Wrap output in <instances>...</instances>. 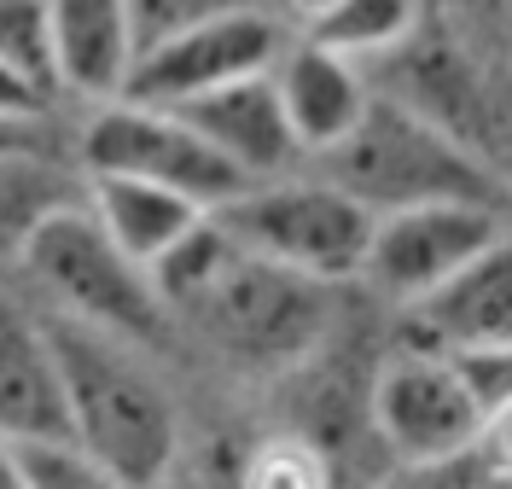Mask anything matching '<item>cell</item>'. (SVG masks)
<instances>
[{
	"instance_id": "22",
	"label": "cell",
	"mask_w": 512,
	"mask_h": 489,
	"mask_svg": "<svg viewBox=\"0 0 512 489\" xmlns=\"http://www.w3.org/2000/svg\"><path fill=\"white\" fill-rule=\"evenodd\" d=\"M245 489H326V466L303 443H262L245 466Z\"/></svg>"
},
{
	"instance_id": "6",
	"label": "cell",
	"mask_w": 512,
	"mask_h": 489,
	"mask_svg": "<svg viewBox=\"0 0 512 489\" xmlns=\"http://www.w3.org/2000/svg\"><path fill=\"white\" fill-rule=\"evenodd\" d=\"M76 158H82L88 175H140V181H158V187L192 198L204 210H216V204L251 187L169 105H146V99H123V94L99 99V111L88 117V129L76 140Z\"/></svg>"
},
{
	"instance_id": "7",
	"label": "cell",
	"mask_w": 512,
	"mask_h": 489,
	"mask_svg": "<svg viewBox=\"0 0 512 489\" xmlns=\"http://www.w3.org/2000/svg\"><path fill=\"white\" fill-rule=\"evenodd\" d=\"M291 35L274 6H233L216 18H198L187 30H169L163 41L140 47L128 65L123 99H146V105H181V99L204 94L216 82L268 70L280 59Z\"/></svg>"
},
{
	"instance_id": "2",
	"label": "cell",
	"mask_w": 512,
	"mask_h": 489,
	"mask_svg": "<svg viewBox=\"0 0 512 489\" xmlns=\"http://www.w3.org/2000/svg\"><path fill=\"white\" fill-rule=\"evenodd\" d=\"M47 344L64 379L70 443H82L99 466H111L128 489H152L181 443L169 391L117 344V332L64 315L47 326Z\"/></svg>"
},
{
	"instance_id": "3",
	"label": "cell",
	"mask_w": 512,
	"mask_h": 489,
	"mask_svg": "<svg viewBox=\"0 0 512 489\" xmlns=\"http://www.w3.org/2000/svg\"><path fill=\"white\" fill-rule=\"evenodd\" d=\"M309 175L332 181L373 216L408 210V204H443V198L501 204V169L483 152H472L466 140L443 134L437 123L414 117L408 105L373 94V88L350 134L332 140Z\"/></svg>"
},
{
	"instance_id": "10",
	"label": "cell",
	"mask_w": 512,
	"mask_h": 489,
	"mask_svg": "<svg viewBox=\"0 0 512 489\" xmlns=\"http://www.w3.org/2000/svg\"><path fill=\"white\" fill-rule=\"evenodd\" d=\"M373 94L408 105L414 117L437 123V129L454 134V140H466L472 152H483V134H495V105H489V82H483L478 59H472L448 30L425 24V18H419L396 47L379 53V88H373ZM483 158H489V152H483Z\"/></svg>"
},
{
	"instance_id": "4",
	"label": "cell",
	"mask_w": 512,
	"mask_h": 489,
	"mask_svg": "<svg viewBox=\"0 0 512 489\" xmlns=\"http://www.w3.org/2000/svg\"><path fill=\"white\" fill-rule=\"evenodd\" d=\"M210 216L251 257L280 262L303 280H350V274H361V251H367V233H373V210H361L350 193H338L320 175L251 181L245 193L216 204Z\"/></svg>"
},
{
	"instance_id": "19",
	"label": "cell",
	"mask_w": 512,
	"mask_h": 489,
	"mask_svg": "<svg viewBox=\"0 0 512 489\" xmlns=\"http://www.w3.org/2000/svg\"><path fill=\"white\" fill-rule=\"evenodd\" d=\"M24 484L30 489H128L111 466H99L82 443L70 437H35V443H12Z\"/></svg>"
},
{
	"instance_id": "24",
	"label": "cell",
	"mask_w": 512,
	"mask_h": 489,
	"mask_svg": "<svg viewBox=\"0 0 512 489\" xmlns=\"http://www.w3.org/2000/svg\"><path fill=\"white\" fill-rule=\"evenodd\" d=\"M47 146V117H6L0 111V152H30Z\"/></svg>"
},
{
	"instance_id": "27",
	"label": "cell",
	"mask_w": 512,
	"mask_h": 489,
	"mask_svg": "<svg viewBox=\"0 0 512 489\" xmlns=\"http://www.w3.org/2000/svg\"><path fill=\"white\" fill-rule=\"evenodd\" d=\"M291 12H297V18H309V12H320V6H326V0H286Z\"/></svg>"
},
{
	"instance_id": "1",
	"label": "cell",
	"mask_w": 512,
	"mask_h": 489,
	"mask_svg": "<svg viewBox=\"0 0 512 489\" xmlns=\"http://www.w3.org/2000/svg\"><path fill=\"white\" fill-rule=\"evenodd\" d=\"M146 280L163 309L192 315L233 356L286 361L320 332V280L251 257L210 210L146 268Z\"/></svg>"
},
{
	"instance_id": "21",
	"label": "cell",
	"mask_w": 512,
	"mask_h": 489,
	"mask_svg": "<svg viewBox=\"0 0 512 489\" xmlns=\"http://www.w3.org/2000/svg\"><path fill=\"white\" fill-rule=\"evenodd\" d=\"M128 6V30H134V53L163 41L169 30H187L198 18H216L233 6H268V0H123Z\"/></svg>"
},
{
	"instance_id": "13",
	"label": "cell",
	"mask_w": 512,
	"mask_h": 489,
	"mask_svg": "<svg viewBox=\"0 0 512 489\" xmlns=\"http://www.w3.org/2000/svg\"><path fill=\"white\" fill-rule=\"evenodd\" d=\"M408 321L431 338V350H478L507 344L512 332V251L495 239L489 251L466 257L437 286L408 297Z\"/></svg>"
},
{
	"instance_id": "18",
	"label": "cell",
	"mask_w": 512,
	"mask_h": 489,
	"mask_svg": "<svg viewBox=\"0 0 512 489\" xmlns=\"http://www.w3.org/2000/svg\"><path fill=\"white\" fill-rule=\"evenodd\" d=\"M419 18H425V0H326L320 12L303 18L297 35L326 47V53H338V59L367 65L384 47H396Z\"/></svg>"
},
{
	"instance_id": "11",
	"label": "cell",
	"mask_w": 512,
	"mask_h": 489,
	"mask_svg": "<svg viewBox=\"0 0 512 489\" xmlns=\"http://www.w3.org/2000/svg\"><path fill=\"white\" fill-rule=\"evenodd\" d=\"M181 123H187L204 146H216L245 181H268V175H286L297 163V146H291L286 111L274 99V82L268 70H251V76H233V82H216L204 94L169 105Z\"/></svg>"
},
{
	"instance_id": "26",
	"label": "cell",
	"mask_w": 512,
	"mask_h": 489,
	"mask_svg": "<svg viewBox=\"0 0 512 489\" xmlns=\"http://www.w3.org/2000/svg\"><path fill=\"white\" fill-rule=\"evenodd\" d=\"M0 489H30L24 484V466H18V449L0 437Z\"/></svg>"
},
{
	"instance_id": "16",
	"label": "cell",
	"mask_w": 512,
	"mask_h": 489,
	"mask_svg": "<svg viewBox=\"0 0 512 489\" xmlns=\"http://www.w3.org/2000/svg\"><path fill=\"white\" fill-rule=\"evenodd\" d=\"M82 181H88L82 198H88V216L99 222V233L140 268H152L204 216V204L169 193L158 181H140V175H82Z\"/></svg>"
},
{
	"instance_id": "17",
	"label": "cell",
	"mask_w": 512,
	"mask_h": 489,
	"mask_svg": "<svg viewBox=\"0 0 512 489\" xmlns=\"http://www.w3.org/2000/svg\"><path fill=\"white\" fill-rule=\"evenodd\" d=\"M82 175L64 169L47 146L30 152H0V257H18L24 239H30L53 210L64 204H82Z\"/></svg>"
},
{
	"instance_id": "15",
	"label": "cell",
	"mask_w": 512,
	"mask_h": 489,
	"mask_svg": "<svg viewBox=\"0 0 512 489\" xmlns=\"http://www.w3.org/2000/svg\"><path fill=\"white\" fill-rule=\"evenodd\" d=\"M0 437L35 443V437H70L64 414V379L47 326L24 321L0 303Z\"/></svg>"
},
{
	"instance_id": "8",
	"label": "cell",
	"mask_w": 512,
	"mask_h": 489,
	"mask_svg": "<svg viewBox=\"0 0 512 489\" xmlns=\"http://www.w3.org/2000/svg\"><path fill=\"white\" fill-rule=\"evenodd\" d=\"M373 414H379L384 443L414 466L472 455L495 425L443 350H402L379 373Z\"/></svg>"
},
{
	"instance_id": "23",
	"label": "cell",
	"mask_w": 512,
	"mask_h": 489,
	"mask_svg": "<svg viewBox=\"0 0 512 489\" xmlns=\"http://www.w3.org/2000/svg\"><path fill=\"white\" fill-rule=\"evenodd\" d=\"M0 111L6 117H47L53 111V88L0 59Z\"/></svg>"
},
{
	"instance_id": "25",
	"label": "cell",
	"mask_w": 512,
	"mask_h": 489,
	"mask_svg": "<svg viewBox=\"0 0 512 489\" xmlns=\"http://www.w3.org/2000/svg\"><path fill=\"white\" fill-rule=\"evenodd\" d=\"M460 460L466 455H454V460H431V466H419V478L408 489H472L466 478H460Z\"/></svg>"
},
{
	"instance_id": "20",
	"label": "cell",
	"mask_w": 512,
	"mask_h": 489,
	"mask_svg": "<svg viewBox=\"0 0 512 489\" xmlns=\"http://www.w3.org/2000/svg\"><path fill=\"white\" fill-rule=\"evenodd\" d=\"M0 59L59 94L53 59H47V12H41V0H0Z\"/></svg>"
},
{
	"instance_id": "12",
	"label": "cell",
	"mask_w": 512,
	"mask_h": 489,
	"mask_svg": "<svg viewBox=\"0 0 512 489\" xmlns=\"http://www.w3.org/2000/svg\"><path fill=\"white\" fill-rule=\"evenodd\" d=\"M268 82H274V99L286 111V129L297 158H320L332 140H344L350 123L367 105V70L355 59H338L315 41H286L280 59L268 65Z\"/></svg>"
},
{
	"instance_id": "14",
	"label": "cell",
	"mask_w": 512,
	"mask_h": 489,
	"mask_svg": "<svg viewBox=\"0 0 512 489\" xmlns=\"http://www.w3.org/2000/svg\"><path fill=\"white\" fill-rule=\"evenodd\" d=\"M53 82L82 99H117L134 65V30L123 0H41Z\"/></svg>"
},
{
	"instance_id": "9",
	"label": "cell",
	"mask_w": 512,
	"mask_h": 489,
	"mask_svg": "<svg viewBox=\"0 0 512 489\" xmlns=\"http://www.w3.org/2000/svg\"><path fill=\"white\" fill-rule=\"evenodd\" d=\"M495 239H507L501 204H472V198H443V204H408V210H384L373 216L361 274L384 297L408 303L425 286H437L454 274L466 257L489 251Z\"/></svg>"
},
{
	"instance_id": "5",
	"label": "cell",
	"mask_w": 512,
	"mask_h": 489,
	"mask_svg": "<svg viewBox=\"0 0 512 489\" xmlns=\"http://www.w3.org/2000/svg\"><path fill=\"white\" fill-rule=\"evenodd\" d=\"M18 262H30V274L59 297L70 321H88L99 332H117V338H146L163 326V303L146 280V268L128 262L99 233V222L88 216V198L53 210L24 239Z\"/></svg>"
}]
</instances>
